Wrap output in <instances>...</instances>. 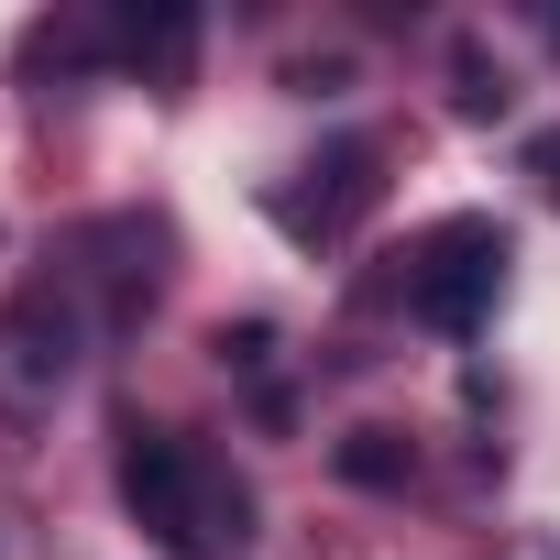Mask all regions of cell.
I'll list each match as a JSON object with an SVG mask.
<instances>
[{
    "mask_svg": "<svg viewBox=\"0 0 560 560\" xmlns=\"http://www.w3.org/2000/svg\"><path fill=\"white\" fill-rule=\"evenodd\" d=\"M121 505L165 560H242L253 549V494L209 440L176 429H132L121 440Z\"/></svg>",
    "mask_w": 560,
    "mask_h": 560,
    "instance_id": "6da1fadb",
    "label": "cell"
},
{
    "mask_svg": "<svg viewBox=\"0 0 560 560\" xmlns=\"http://www.w3.org/2000/svg\"><path fill=\"white\" fill-rule=\"evenodd\" d=\"M494 287H505V231L494 220H440L429 253L407 264V308L429 330H451V341H472L494 319Z\"/></svg>",
    "mask_w": 560,
    "mask_h": 560,
    "instance_id": "7a4b0ae2",
    "label": "cell"
},
{
    "mask_svg": "<svg viewBox=\"0 0 560 560\" xmlns=\"http://www.w3.org/2000/svg\"><path fill=\"white\" fill-rule=\"evenodd\" d=\"M78 352H89V319L67 287H23L0 308V407H56L78 385Z\"/></svg>",
    "mask_w": 560,
    "mask_h": 560,
    "instance_id": "3957f363",
    "label": "cell"
},
{
    "mask_svg": "<svg viewBox=\"0 0 560 560\" xmlns=\"http://www.w3.org/2000/svg\"><path fill=\"white\" fill-rule=\"evenodd\" d=\"M308 176H319V187L287 198V231H319V242H330V231H352V209H374V143H330Z\"/></svg>",
    "mask_w": 560,
    "mask_h": 560,
    "instance_id": "277c9868",
    "label": "cell"
},
{
    "mask_svg": "<svg viewBox=\"0 0 560 560\" xmlns=\"http://www.w3.org/2000/svg\"><path fill=\"white\" fill-rule=\"evenodd\" d=\"M451 78H462V89H451V100H462V110H472V121H494V110H505V67H494V56H483V45H451Z\"/></svg>",
    "mask_w": 560,
    "mask_h": 560,
    "instance_id": "5b68a950",
    "label": "cell"
},
{
    "mask_svg": "<svg viewBox=\"0 0 560 560\" xmlns=\"http://www.w3.org/2000/svg\"><path fill=\"white\" fill-rule=\"evenodd\" d=\"M341 472H352V483H396V472H407V451H396L385 429H363V440L341 451Z\"/></svg>",
    "mask_w": 560,
    "mask_h": 560,
    "instance_id": "8992f818",
    "label": "cell"
},
{
    "mask_svg": "<svg viewBox=\"0 0 560 560\" xmlns=\"http://www.w3.org/2000/svg\"><path fill=\"white\" fill-rule=\"evenodd\" d=\"M527 176H538V187L560 198V132H538V143H527Z\"/></svg>",
    "mask_w": 560,
    "mask_h": 560,
    "instance_id": "52a82bcc",
    "label": "cell"
},
{
    "mask_svg": "<svg viewBox=\"0 0 560 560\" xmlns=\"http://www.w3.org/2000/svg\"><path fill=\"white\" fill-rule=\"evenodd\" d=\"M549 34H560V12H549Z\"/></svg>",
    "mask_w": 560,
    "mask_h": 560,
    "instance_id": "ba28073f",
    "label": "cell"
}]
</instances>
